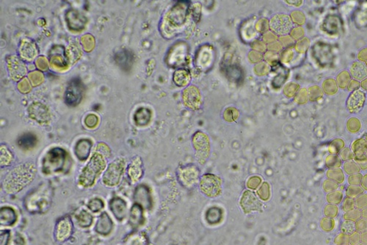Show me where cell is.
<instances>
[{"label": "cell", "instance_id": "1", "mask_svg": "<svg viewBox=\"0 0 367 245\" xmlns=\"http://www.w3.org/2000/svg\"><path fill=\"white\" fill-rule=\"evenodd\" d=\"M35 173V165L31 163L17 166L3 180V189L7 193H18L33 181Z\"/></svg>", "mask_w": 367, "mask_h": 245}, {"label": "cell", "instance_id": "2", "mask_svg": "<svg viewBox=\"0 0 367 245\" xmlns=\"http://www.w3.org/2000/svg\"><path fill=\"white\" fill-rule=\"evenodd\" d=\"M52 189L47 184L40 185L25 199V207L31 213H44L48 211L52 201Z\"/></svg>", "mask_w": 367, "mask_h": 245}, {"label": "cell", "instance_id": "3", "mask_svg": "<svg viewBox=\"0 0 367 245\" xmlns=\"http://www.w3.org/2000/svg\"><path fill=\"white\" fill-rule=\"evenodd\" d=\"M105 156L96 152L86 165L79 177V184L84 187H90L94 184L96 178L106 167Z\"/></svg>", "mask_w": 367, "mask_h": 245}, {"label": "cell", "instance_id": "4", "mask_svg": "<svg viewBox=\"0 0 367 245\" xmlns=\"http://www.w3.org/2000/svg\"><path fill=\"white\" fill-rule=\"evenodd\" d=\"M67 158V152L62 149L55 148L46 154L43 160V172L52 174L63 169Z\"/></svg>", "mask_w": 367, "mask_h": 245}, {"label": "cell", "instance_id": "5", "mask_svg": "<svg viewBox=\"0 0 367 245\" xmlns=\"http://www.w3.org/2000/svg\"><path fill=\"white\" fill-rule=\"evenodd\" d=\"M124 160L121 158L116 159L110 163L103 175V182L106 186L113 187L119 184L124 173Z\"/></svg>", "mask_w": 367, "mask_h": 245}, {"label": "cell", "instance_id": "6", "mask_svg": "<svg viewBox=\"0 0 367 245\" xmlns=\"http://www.w3.org/2000/svg\"><path fill=\"white\" fill-rule=\"evenodd\" d=\"M83 89L82 82L79 79H73L69 82L65 95V101L68 105L76 106L80 103Z\"/></svg>", "mask_w": 367, "mask_h": 245}, {"label": "cell", "instance_id": "7", "mask_svg": "<svg viewBox=\"0 0 367 245\" xmlns=\"http://www.w3.org/2000/svg\"><path fill=\"white\" fill-rule=\"evenodd\" d=\"M201 189L207 196L214 198L221 192V181L216 175H206L203 177Z\"/></svg>", "mask_w": 367, "mask_h": 245}, {"label": "cell", "instance_id": "8", "mask_svg": "<svg viewBox=\"0 0 367 245\" xmlns=\"http://www.w3.org/2000/svg\"><path fill=\"white\" fill-rule=\"evenodd\" d=\"M290 16L285 14L274 15L270 21V28L278 35H286L292 28Z\"/></svg>", "mask_w": 367, "mask_h": 245}, {"label": "cell", "instance_id": "9", "mask_svg": "<svg viewBox=\"0 0 367 245\" xmlns=\"http://www.w3.org/2000/svg\"><path fill=\"white\" fill-rule=\"evenodd\" d=\"M73 226L70 217H65L57 223L55 229V237L59 242H64L72 235Z\"/></svg>", "mask_w": 367, "mask_h": 245}, {"label": "cell", "instance_id": "10", "mask_svg": "<svg viewBox=\"0 0 367 245\" xmlns=\"http://www.w3.org/2000/svg\"><path fill=\"white\" fill-rule=\"evenodd\" d=\"M29 115L32 119L39 123L50 122L51 115L48 109L41 104H34L29 108Z\"/></svg>", "mask_w": 367, "mask_h": 245}, {"label": "cell", "instance_id": "11", "mask_svg": "<svg viewBox=\"0 0 367 245\" xmlns=\"http://www.w3.org/2000/svg\"><path fill=\"white\" fill-rule=\"evenodd\" d=\"M134 200L137 204H139L144 209H149L151 206L149 189L144 185L138 186L134 194Z\"/></svg>", "mask_w": 367, "mask_h": 245}, {"label": "cell", "instance_id": "12", "mask_svg": "<svg viewBox=\"0 0 367 245\" xmlns=\"http://www.w3.org/2000/svg\"><path fill=\"white\" fill-rule=\"evenodd\" d=\"M110 208L113 215L119 220L125 218L127 215V203L119 198H113L110 202Z\"/></svg>", "mask_w": 367, "mask_h": 245}, {"label": "cell", "instance_id": "13", "mask_svg": "<svg viewBox=\"0 0 367 245\" xmlns=\"http://www.w3.org/2000/svg\"><path fill=\"white\" fill-rule=\"evenodd\" d=\"M365 95L363 92L357 90L351 94L348 101V107L351 112H357L363 107Z\"/></svg>", "mask_w": 367, "mask_h": 245}, {"label": "cell", "instance_id": "14", "mask_svg": "<svg viewBox=\"0 0 367 245\" xmlns=\"http://www.w3.org/2000/svg\"><path fill=\"white\" fill-rule=\"evenodd\" d=\"M113 223L107 213L101 214L96 226V232L101 235H107L113 229Z\"/></svg>", "mask_w": 367, "mask_h": 245}, {"label": "cell", "instance_id": "15", "mask_svg": "<svg viewBox=\"0 0 367 245\" xmlns=\"http://www.w3.org/2000/svg\"><path fill=\"white\" fill-rule=\"evenodd\" d=\"M92 148V142L87 139H82L78 142L75 147V154L79 160H85L90 154Z\"/></svg>", "mask_w": 367, "mask_h": 245}, {"label": "cell", "instance_id": "16", "mask_svg": "<svg viewBox=\"0 0 367 245\" xmlns=\"http://www.w3.org/2000/svg\"><path fill=\"white\" fill-rule=\"evenodd\" d=\"M142 162L139 157H137L132 162L128 168V175L133 182H137L143 175Z\"/></svg>", "mask_w": 367, "mask_h": 245}, {"label": "cell", "instance_id": "17", "mask_svg": "<svg viewBox=\"0 0 367 245\" xmlns=\"http://www.w3.org/2000/svg\"><path fill=\"white\" fill-rule=\"evenodd\" d=\"M144 210L139 204H134L130 211V223L132 227L138 228L144 223Z\"/></svg>", "mask_w": 367, "mask_h": 245}, {"label": "cell", "instance_id": "18", "mask_svg": "<svg viewBox=\"0 0 367 245\" xmlns=\"http://www.w3.org/2000/svg\"><path fill=\"white\" fill-rule=\"evenodd\" d=\"M16 214L12 208L3 207L0 212V223L1 226H13L16 221Z\"/></svg>", "mask_w": 367, "mask_h": 245}, {"label": "cell", "instance_id": "19", "mask_svg": "<svg viewBox=\"0 0 367 245\" xmlns=\"http://www.w3.org/2000/svg\"><path fill=\"white\" fill-rule=\"evenodd\" d=\"M38 143L36 136L33 133H26L21 135L17 140V144L20 149L30 150L35 147Z\"/></svg>", "mask_w": 367, "mask_h": 245}, {"label": "cell", "instance_id": "20", "mask_svg": "<svg viewBox=\"0 0 367 245\" xmlns=\"http://www.w3.org/2000/svg\"><path fill=\"white\" fill-rule=\"evenodd\" d=\"M150 119V114L148 109H141L135 115V121L138 126L148 124Z\"/></svg>", "mask_w": 367, "mask_h": 245}, {"label": "cell", "instance_id": "21", "mask_svg": "<svg viewBox=\"0 0 367 245\" xmlns=\"http://www.w3.org/2000/svg\"><path fill=\"white\" fill-rule=\"evenodd\" d=\"M78 225L82 228H87L92 224L93 218L92 216L87 211L82 210L76 216Z\"/></svg>", "mask_w": 367, "mask_h": 245}, {"label": "cell", "instance_id": "22", "mask_svg": "<svg viewBox=\"0 0 367 245\" xmlns=\"http://www.w3.org/2000/svg\"><path fill=\"white\" fill-rule=\"evenodd\" d=\"M127 245H147V240L144 234H133L127 240Z\"/></svg>", "mask_w": 367, "mask_h": 245}, {"label": "cell", "instance_id": "23", "mask_svg": "<svg viewBox=\"0 0 367 245\" xmlns=\"http://www.w3.org/2000/svg\"><path fill=\"white\" fill-rule=\"evenodd\" d=\"M12 161V155L10 151L5 147V146H1V165L7 166L10 164Z\"/></svg>", "mask_w": 367, "mask_h": 245}, {"label": "cell", "instance_id": "24", "mask_svg": "<svg viewBox=\"0 0 367 245\" xmlns=\"http://www.w3.org/2000/svg\"><path fill=\"white\" fill-rule=\"evenodd\" d=\"M104 204L100 198H93L88 203V208L93 212H98L104 208Z\"/></svg>", "mask_w": 367, "mask_h": 245}, {"label": "cell", "instance_id": "25", "mask_svg": "<svg viewBox=\"0 0 367 245\" xmlns=\"http://www.w3.org/2000/svg\"><path fill=\"white\" fill-rule=\"evenodd\" d=\"M98 118L94 115H90L86 118L85 124L87 127L93 128L97 125Z\"/></svg>", "mask_w": 367, "mask_h": 245}, {"label": "cell", "instance_id": "26", "mask_svg": "<svg viewBox=\"0 0 367 245\" xmlns=\"http://www.w3.org/2000/svg\"><path fill=\"white\" fill-rule=\"evenodd\" d=\"M10 239V231H3L1 232V245H7Z\"/></svg>", "mask_w": 367, "mask_h": 245}]
</instances>
